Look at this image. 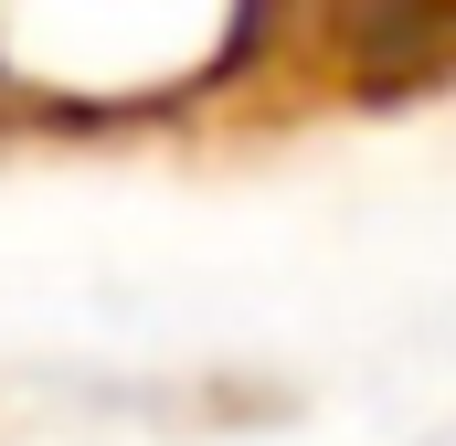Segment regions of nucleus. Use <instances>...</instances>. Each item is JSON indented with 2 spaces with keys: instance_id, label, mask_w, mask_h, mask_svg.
<instances>
[{
  "instance_id": "1",
  "label": "nucleus",
  "mask_w": 456,
  "mask_h": 446,
  "mask_svg": "<svg viewBox=\"0 0 456 446\" xmlns=\"http://www.w3.org/2000/svg\"><path fill=\"white\" fill-rule=\"evenodd\" d=\"M233 0H0V54L43 86L149 96L191 64H213Z\"/></svg>"
}]
</instances>
